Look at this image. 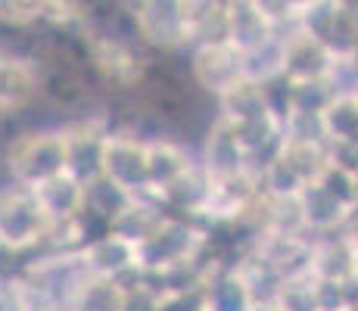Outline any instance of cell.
<instances>
[{
	"label": "cell",
	"mask_w": 358,
	"mask_h": 311,
	"mask_svg": "<svg viewBox=\"0 0 358 311\" xmlns=\"http://www.w3.org/2000/svg\"><path fill=\"white\" fill-rule=\"evenodd\" d=\"M302 218H306L308 237H324V233H336L346 227V221L352 218V203L343 193L330 190L324 181H315L302 187L299 193Z\"/></svg>",
	"instance_id": "10"
},
{
	"label": "cell",
	"mask_w": 358,
	"mask_h": 311,
	"mask_svg": "<svg viewBox=\"0 0 358 311\" xmlns=\"http://www.w3.org/2000/svg\"><path fill=\"white\" fill-rule=\"evenodd\" d=\"M196 162L212 181H215V178H231V175H240V171L252 168V162H250V156H246L240 137L234 134L231 124H224L218 115L206 124L203 140H199Z\"/></svg>",
	"instance_id": "6"
},
{
	"label": "cell",
	"mask_w": 358,
	"mask_h": 311,
	"mask_svg": "<svg viewBox=\"0 0 358 311\" xmlns=\"http://www.w3.org/2000/svg\"><path fill=\"white\" fill-rule=\"evenodd\" d=\"M128 308V283L125 280H103L91 277L78 283L69 311H125Z\"/></svg>",
	"instance_id": "16"
},
{
	"label": "cell",
	"mask_w": 358,
	"mask_h": 311,
	"mask_svg": "<svg viewBox=\"0 0 358 311\" xmlns=\"http://www.w3.org/2000/svg\"><path fill=\"white\" fill-rule=\"evenodd\" d=\"M278 311H321V299H318V280L312 274H299V277L280 280L278 299L274 305Z\"/></svg>",
	"instance_id": "22"
},
{
	"label": "cell",
	"mask_w": 358,
	"mask_h": 311,
	"mask_svg": "<svg viewBox=\"0 0 358 311\" xmlns=\"http://www.w3.org/2000/svg\"><path fill=\"white\" fill-rule=\"evenodd\" d=\"M352 209L358 212V171L352 175Z\"/></svg>",
	"instance_id": "25"
},
{
	"label": "cell",
	"mask_w": 358,
	"mask_h": 311,
	"mask_svg": "<svg viewBox=\"0 0 358 311\" xmlns=\"http://www.w3.org/2000/svg\"><path fill=\"white\" fill-rule=\"evenodd\" d=\"M50 221L44 218L38 199L29 187L10 184L0 190V246L6 252L41 249Z\"/></svg>",
	"instance_id": "4"
},
{
	"label": "cell",
	"mask_w": 358,
	"mask_h": 311,
	"mask_svg": "<svg viewBox=\"0 0 358 311\" xmlns=\"http://www.w3.org/2000/svg\"><path fill=\"white\" fill-rule=\"evenodd\" d=\"M6 171L13 184L34 190L50 178L66 175V131L59 124H38L13 137L6 147Z\"/></svg>",
	"instance_id": "1"
},
{
	"label": "cell",
	"mask_w": 358,
	"mask_h": 311,
	"mask_svg": "<svg viewBox=\"0 0 358 311\" xmlns=\"http://www.w3.org/2000/svg\"><path fill=\"white\" fill-rule=\"evenodd\" d=\"M318 124L327 147H334V143L358 147V100L355 96H334L324 113L318 115Z\"/></svg>",
	"instance_id": "19"
},
{
	"label": "cell",
	"mask_w": 358,
	"mask_h": 311,
	"mask_svg": "<svg viewBox=\"0 0 358 311\" xmlns=\"http://www.w3.org/2000/svg\"><path fill=\"white\" fill-rule=\"evenodd\" d=\"M243 81L262 87L284 81V34H274L271 41L243 53Z\"/></svg>",
	"instance_id": "18"
},
{
	"label": "cell",
	"mask_w": 358,
	"mask_h": 311,
	"mask_svg": "<svg viewBox=\"0 0 358 311\" xmlns=\"http://www.w3.org/2000/svg\"><path fill=\"white\" fill-rule=\"evenodd\" d=\"M81 265L91 277L103 280H128L137 274V246L122 240L119 233L109 231L106 237L91 240L81 249Z\"/></svg>",
	"instance_id": "11"
},
{
	"label": "cell",
	"mask_w": 358,
	"mask_h": 311,
	"mask_svg": "<svg viewBox=\"0 0 358 311\" xmlns=\"http://www.w3.org/2000/svg\"><path fill=\"white\" fill-rule=\"evenodd\" d=\"M199 302H203V311H259L250 287L234 268L209 274L203 283V293H199Z\"/></svg>",
	"instance_id": "15"
},
{
	"label": "cell",
	"mask_w": 358,
	"mask_h": 311,
	"mask_svg": "<svg viewBox=\"0 0 358 311\" xmlns=\"http://www.w3.org/2000/svg\"><path fill=\"white\" fill-rule=\"evenodd\" d=\"M340 10H343L340 0H302V3H296V31L308 34V38L321 41V44H330Z\"/></svg>",
	"instance_id": "20"
},
{
	"label": "cell",
	"mask_w": 358,
	"mask_h": 311,
	"mask_svg": "<svg viewBox=\"0 0 358 311\" xmlns=\"http://www.w3.org/2000/svg\"><path fill=\"white\" fill-rule=\"evenodd\" d=\"M34 199H38L41 212L50 224H63V221H75L85 212V184L75 181L72 175H59L50 181L34 187Z\"/></svg>",
	"instance_id": "13"
},
{
	"label": "cell",
	"mask_w": 358,
	"mask_h": 311,
	"mask_svg": "<svg viewBox=\"0 0 358 311\" xmlns=\"http://www.w3.org/2000/svg\"><path fill=\"white\" fill-rule=\"evenodd\" d=\"M274 34L278 31L259 10V0H231L228 3V44L237 47L240 53L265 44Z\"/></svg>",
	"instance_id": "14"
},
{
	"label": "cell",
	"mask_w": 358,
	"mask_h": 311,
	"mask_svg": "<svg viewBox=\"0 0 358 311\" xmlns=\"http://www.w3.org/2000/svg\"><path fill=\"white\" fill-rule=\"evenodd\" d=\"M131 193H125L122 187H115L113 181H106V178H94L91 184H85V212L100 221H106L109 227H113V221L122 215V212L131 205Z\"/></svg>",
	"instance_id": "21"
},
{
	"label": "cell",
	"mask_w": 358,
	"mask_h": 311,
	"mask_svg": "<svg viewBox=\"0 0 358 311\" xmlns=\"http://www.w3.org/2000/svg\"><path fill=\"white\" fill-rule=\"evenodd\" d=\"M41 100V68L34 57L0 50V113L19 115Z\"/></svg>",
	"instance_id": "7"
},
{
	"label": "cell",
	"mask_w": 358,
	"mask_h": 311,
	"mask_svg": "<svg viewBox=\"0 0 358 311\" xmlns=\"http://www.w3.org/2000/svg\"><path fill=\"white\" fill-rule=\"evenodd\" d=\"M330 59H334V53L321 41L308 38V34L296 29L284 34V81H290V85L324 81Z\"/></svg>",
	"instance_id": "12"
},
{
	"label": "cell",
	"mask_w": 358,
	"mask_h": 311,
	"mask_svg": "<svg viewBox=\"0 0 358 311\" xmlns=\"http://www.w3.org/2000/svg\"><path fill=\"white\" fill-rule=\"evenodd\" d=\"M196 156L190 147L175 134H159L147 140V175H150V193L159 196L171 184H178L187 171L196 168Z\"/></svg>",
	"instance_id": "9"
},
{
	"label": "cell",
	"mask_w": 358,
	"mask_h": 311,
	"mask_svg": "<svg viewBox=\"0 0 358 311\" xmlns=\"http://www.w3.org/2000/svg\"><path fill=\"white\" fill-rule=\"evenodd\" d=\"M100 171L106 181L122 187L131 196H143L150 193V175H147V137L137 131L122 128V124H109L103 134V156Z\"/></svg>",
	"instance_id": "3"
},
{
	"label": "cell",
	"mask_w": 358,
	"mask_h": 311,
	"mask_svg": "<svg viewBox=\"0 0 358 311\" xmlns=\"http://www.w3.org/2000/svg\"><path fill=\"white\" fill-rule=\"evenodd\" d=\"M187 25H190V50L199 44L228 41V3L187 0Z\"/></svg>",
	"instance_id": "17"
},
{
	"label": "cell",
	"mask_w": 358,
	"mask_h": 311,
	"mask_svg": "<svg viewBox=\"0 0 358 311\" xmlns=\"http://www.w3.org/2000/svg\"><path fill=\"white\" fill-rule=\"evenodd\" d=\"M308 274H312L315 280L352 287L358 280V246L343 231L324 233V237H312Z\"/></svg>",
	"instance_id": "8"
},
{
	"label": "cell",
	"mask_w": 358,
	"mask_h": 311,
	"mask_svg": "<svg viewBox=\"0 0 358 311\" xmlns=\"http://www.w3.org/2000/svg\"><path fill=\"white\" fill-rule=\"evenodd\" d=\"M128 10L143 50L190 53L187 0H143V3H128Z\"/></svg>",
	"instance_id": "2"
},
{
	"label": "cell",
	"mask_w": 358,
	"mask_h": 311,
	"mask_svg": "<svg viewBox=\"0 0 358 311\" xmlns=\"http://www.w3.org/2000/svg\"><path fill=\"white\" fill-rule=\"evenodd\" d=\"M187 72L194 87H199L215 103L218 96H224L231 87H237L243 81V53L237 47H231L228 41L199 44L187 53Z\"/></svg>",
	"instance_id": "5"
},
{
	"label": "cell",
	"mask_w": 358,
	"mask_h": 311,
	"mask_svg": "<svg viewBox=\"0 0 358 311\" xmlns=\"http://www.w3.org/2000/svg\"><path fill=\"white\" fill-rule=\"evenodd\" d=\"M324 85L334 96H358V57H336L334 53Z\"/></svg>",
	"instance_id": "23"
},
{
	"label": "cell",
	"mask_w": 358,
	"mask_h": 311,
	"mask_svg": "<svg viewBox=\"0 0 358 311\" xmlns=\"http://www.w3.org/2000/svg\"><path fill=\"white\" fill-rule=\"evenodd\" d=\"M0 311H38L25 277H0Z\"/></svg>",
	"instance_id": "24"
},
{
	"label": "cell",
	"mask_w": 358,
	"mask_h": 311,
	"mask_svg": "<svg viewBox=\"0 0 358 311\" xmlns=\"http://www.w3.org/2000/svg\"><path fill=\"white\" fill-rule=\"evenodd\" d=\"M355 100H358V96H355Z\"/></svg>",
	"instance_id": "26"
}]
</instances>
